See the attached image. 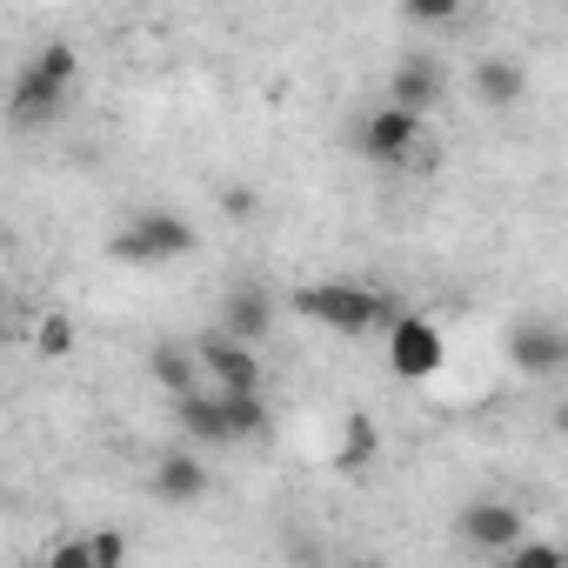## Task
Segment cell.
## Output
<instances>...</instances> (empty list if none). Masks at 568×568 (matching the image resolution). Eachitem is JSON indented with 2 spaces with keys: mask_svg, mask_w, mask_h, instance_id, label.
<instances>
[{
  "mask_svg": "<svg viewBox=\"0 0 568 568\" xmlns=\"http://www.w3.org/2000/svg\"><path fill=\"white\" fill-rule=\"evenodd\" d=\"M295 315L302 322H322L328 335H382L388 342V328L408 315V308H395V295H382V288H362V281H308V288H295Z\"/></svg>",
  "mask_w": 568,
  "mask_h": 568,
  "instance_id": "1",
  "label": "cell"
},
{
  "mask_svg": "<svg viewBox=\"0 0 568 568\" xmlns=\"http://www.w3.org/2000/svg\"><path fill=\"white\" fill-rule=\"evenodd\" d=\"M74 74H81V54H74L68 41L41 48V54L14 74V88H8V121H14V128H41V121H54V114L68 108Z\"/></svg>",
  "mask_w": 568,
  "mask_h": 568,
  "instance_id": "2",
  "label": "cell"
},
{
  "mask_svg": "<svg viewBox=\"0 0 568 568\" xmlns=\"http://www.w3.org/2000/svg\"><path fill=\"white\" fill-rule=\"evenodd\" d=\"M194 241H201V234H194L187 214H174V207H134L108 247H114V261H128V267H168V261H187Z\"/></svg>",
  "mask_w": 568,
  "mask_h": 568,
  "instance_id": "3",
  "label": "cell"
},
{
  "mask_svg": "<svg viewBox=\"0 0 568 568\" xmlns=\"http://www.w3.org/2000/svg\"><path fill=\"white\" fill-rule=\"evenodd\" d=\"M355 148H362V161H375V168H422V154L435 161L428 121L408 114V108H368V114L355 121Z\"/></svg>",
  "mask_w": 568,
  "mask_h": 568,
  "instance_id": "4",
  "label": "cell"
},
{
  "mask_svg": "<svg viewBox=\"0 0 568 568\" xmlns=\"http://www.w3.org/2000/svg\"><path fill=\"white\" fill-rule=\"evenodd\" d=\"M455 541L468 548V555H515L521 541H528V521H521V508L515 501H501V495H475L462 515H455Z\"/></svg>",
  "mask_w": 568,
  "mask_h": 568,
  "instance_id": "5",
  "label": "cell"
},
{
  "mask_svg": "<svg viewBox=\"0 0 568 568\" xmlns=\"http://www.w3.org/2000/svg\"><path fill=\"white\" fill-rule=\"evenodd\" d=\"M442 328L428 322V315H402L395 328H388V368L402 375V382H428V375H442Z\"/></svg>",
  "mask_w": 568,
  "mask_h": 568,
  "instance_id": "6",
  "label": "cell"
},
{
  "mask_svg": "<svg viewBox=\"0 0 568 568\" xmlns=\"http://www.w3.org/2000/svg\"><path fill=\"white\" fill-rule=\"evenodd\" d=\"M194 355H201V368H207L214 395H261V362H254V348H247V342H234V335L207 328Z\"/></svg>",
  "mask_w": 568,
  "mask_h": 568,
  "instance_id": "7",
  "label": "cell"
},
{
  "mask_svg": "<svg viewBox=\"0 0 568 568\" xmlns=\"http://www.w3.org/2000/svg\"><path fill=\"white\" fill-rule=\"evenodd\" d=\"M508 362L521 375H561L568 368V335L555 322H515L508 328Z\"/></svg>",
  "mask_w": 568,
  "mask_h": 568,
  "instance_id": "8",
  "label": "cell"
},
{
  "mask_svg": "<svg viewBox=\"0 0 568 568\" xmlns=\"http://www.w3.org/2000/svg\"><path fill=\"white\" fill-rule=\"evenodd\" d=\"M442 88H448V74H442L435 54H402L395 61V81H388V108H408V114L428 121V108L442 101Z\"/></svg>",
  "mask_w": 568,
  "mask_h": 568,
  "instance_id": "9",
  "label": "cell"
},
{
  "mask_svg": "<svg viewBox=\"0 0 568 568\" xmlns=\"http://www.w3.org/2000/svg\"><path fill=\"white\" fill-rule=\"evenodd\" d=\"M267 322H274V302H267V288H261V281H241V288L221 302V322H214V328L254 348V342L267 335Z\"/></svg>",
  "mask_w": 568,
  "mask_h": 568,
  "instance_id": "10",
  "label": "cell"
},
{
  "mask_svg": "<svg viewBox=\"0 0 568 568\" xmlns=\"http://www.w3.org/2000/svg\"><path fill=\"white\" fill-rule=\"evenodd\" d=\"M207 481H214V475H207V462H201V455H161L148 488H154V501H174V508H181V501H201V495H207Z\"/></svg>",
  "mask_w": 568,
  "mask_h": 568,
  "instance_id": "11",
  "label": "cell"
},
{
  "mask_svg": "<svg viewBox=\"0 0 568 568\" xmlns=\"http://www.w3.org/2000/svg\"><path fill=\"white\" fill-rule=\"evenodd\" d=\"M521 88H528L521 61H508V54H481V61H475V101H481V108L508 114V108L521 101Z\"/></svg>",
  "mask_w": 568,
  "mask_h": 568,
  "instance_id": "12",
  "label": "cell"
},
{
  "mask_svg": "<svg viewBox=\"0 0 568 568\" xmlns=\"http://www.w3.org/2000/svg\"><path fill=\"white\" fill-rule=\"evenodd\" d=\"M174 415H181V428H187L194 442H214V448H227V442H234V435H227V408H221V395H214V388H201V395L174 402Z\"/></svg>",
  "mask_w": 568,
  "mask_h": 568,
  "instance_id": "13",
  "label": "cell"
},
{
  "mask_svg": "<svg viewBox=\"0 0 568 568\" xmlns=\"http://www.w3.org/2000/svg\"><path fill=\"white\" fill-rule=\"evenodd\" d=\"M148 368H154V382L174 395V402H187V395H201V355H187V348H154L148 355Z\"/></svg>",
  "mask_w": 568,
  "mask_h": 568,
  "instance_id": "14",
  "label": "cell"
},
{
  "mask_svg": "<svg viewBox=\"0 0 568 568\" xmlns=\"http://www.w3.org/2000/svg\"><path fill=\"white\" fill-rule=\"evenodd\" d=\"M375 455H382V435L368 428V415H348V422H342V455H335V468H342V475H362Z\"/></svg>",
  "mask_w": 568,
  "mask_h": 568,
  "instance_id": "15",
  "label": "cell"
},
{
  "mask_svg": "<svg viewBox=\"0 0 568 568\" xmlns=\"http://www.w3.org/2000/svg\"><path fill=\"white\" fill-rule=\"evenodd\" d=\"M508 568H568V548L548 541V535H528V541L508 555Z\"/></svg>",
  "mask_w": 568,
  "mask_h": 568,
  "instance_id": "16",
  "label": "cell"
},
{
  "mask_svg": "<svg viewBox=\"0 0 568 568\" xmlns=\"http://www.w3.org/2000/svg\"><path fill=\"white\" fill-rule=\"evenodd\" d=\"M34 348H41L48 362H61V355H74V322H68V315H48V322L34 328Z\"/></svg>",
  "mask_w": 568,
  "mask_h": 568,
  "instance_id": "17",
  "label": "cell"
},
{
  "mask_svg": "<svg viewBox=\"0 0 568 568\" xmlns=\"http://www.w3.org/2000/svg\"><path fill=\"white\" fill-rule=\"evenodd\" d=\"M48 568H101V561H94V541L88 535H61L48 548Z\"/></svg>",
  "mask_w": 568,
  "mask_h": 568,
  "instance_id": "18",
  "label": "cell"
},
{
  "mask_svg": "<svg viewBox=\"0 0 568 568\" xmlns=\"http://www.w3.org/2000/svg\"><path fill=\"white\" fill-rule=\"evenodd\" d=\"M88 541H94V561L101 568H128V535L121 528H94Z\"/></svg>",
  "mask_w": 568,
  "mask_h": 568,
  "instance_id": "19",
  "label": "cell"
},
{
  "mask_svg": "<svg viewBox=\"0 0 568 568\" xmlns=\"http://www.w3.org/2000/svg\"><path fill=\"white\" fill-rule=\"evenodd\" d=\"M408 21H415V28H442V21H455V8H448V0H415Z\"/></svg>",
  "mask_w": 568,
  "mask_h": 568,
  "instance_id": "20",
  "label": "cell"
},
{
  "mask_svg": "<svg viewBox=\"0 0 568 568\" xmlns=\"http://www.w3.org/2000/svg\"><path fill=\"white\" fill-rule=\"evenodd\" d=\"M221 207H227L234 221H254V207H261V201H254L247 187H227V194H221Z\"/></svg>",
  "mask_w": 568,
  "mask_h": 568,
  "instance_id": "21",
  "label": "cell"
},
{
  "mask_svg": "<svg viewBox=\"0 0 568 568\" xmlns=\"http://www.w3.org/2000/svg\"><path fill=\"white\" fill-rule=\"evenodd\" d=\"M555 428H561V435H568V402H561V408H555Z\"/></svg>",
  "mask_w": 568,
  "mask_h": 568,
  "instance_id": "22",
  "label": "cell"
},
{
  "mask_svg": "<svg viewBox=\"0 0 568 568\" xmlns=\"http://www.w3.org/2000/svg\"><path fill=\"white\" fill-rule=\"evenodd\" d=\"M348 568H382V561H348Z\"/></svg>",
  "mask_w": 568,
  "mask_h": 568,
  "instance_id": "23",
  "label": "cell"
}]
</instances>
